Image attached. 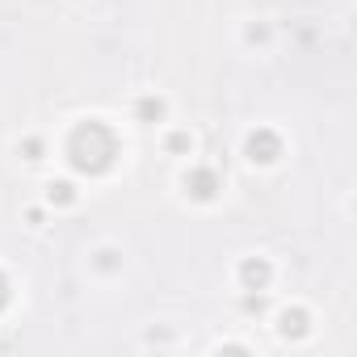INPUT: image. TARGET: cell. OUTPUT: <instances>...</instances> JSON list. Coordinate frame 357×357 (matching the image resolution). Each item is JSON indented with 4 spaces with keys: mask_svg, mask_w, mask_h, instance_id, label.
<instances>
[{
    "mask_svg": "<svg viewBox=\"0 0 357 357\" xmlns=\"http://www.w3.org/2000/svg\"><path fill=\"white\" fill-rule=\"evenodd\" d=\"M5 298H9V290H5V278H0V307H5Z\"/></svg>",
    "mask_w": 357,
    "mask_h": 357,
    "instance_id": "cell-2",
    "label": "cell"
},
{
    "mask_svg": "<svg viewBox=\"0 0 357 357\" xmlns=\"http://www.w3.org/2000/svg\"><path fill=\"white\" fill-rule=\"evenodd\" d=\"M109 155H114V139H109V130H105V126L89 122V126H80V130H76V139H72V160H76V168L97 172V168H105V164H109Z\"/></svg>",
    "mask_w": 357,
    "mask_h": 357,
    "instance_id": "cell-1",
    "label": "cell"
}]
</instances>
